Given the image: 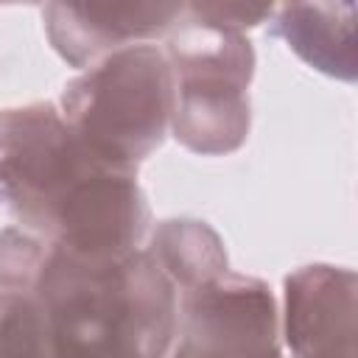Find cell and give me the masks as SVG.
<instances>
[{"label":"cell","mask_w":358,"mask_h":358,"mask_svg":"<svg viewBox=\"0 0 358 358\" xmlns=\"http://www.w3.org/2000/svg\"><path fill=\"white\" fill-rule=\"evenodd\" d=\"M0 291L39 316L45 358H168L179 294L145 249L84 257L22 229H0Z\"/></svg>","instance_id":"1"},{"label":"cell","mask_w":358,"mask_h":358,"mask_svg":"<svg viewBox=\"0 0 358 358\" xmlns=\"http://www.w3.org/2000/svg\"><path fill=\"white\" fill-rule=\"evenodd\" d=\"M0 193L22 229L73 255L120 257L151 232L137 171L90 151L50 101L0 109Z\"/></svg>","instance_id":"2"},{"label":"cell","mask_w":358,"mask_h":358,"mask_svg":"<svg viewBox=\"0 0 358 358\" xmlns=\"http://www.w3.org/2000/svg\"><path fill=\"white\" fill-rule=\"evenodd\" d=\"M173 81L159 45H131L81 70L59 98L70 131L106 162L134 168L171 129Z\"/></svg>","instance_id":"3"},{"label":"cell","mask_w":358,"mask_h":358,"mask_svg":"<svg viewBox=\"0 0 358 358\" xmlns=\"http://www.w3.org/2000/svg\"><path fill=\"white\" fill-rule=\"evenodd\" d=\"M159 48L173 81L171 134L201 157L238 151L252 129V42L182 14Z\"/></svg>","instance_id":"4"},{"label":"cell","mask_w":358,"mask_h":358,"mask_svg":"<svg viewBox=\"0 0 358 358\" xmlns=\"http://www.w3.org/2000/svg\"><path fill=\"white\" fill-rule=\"evenodd\" d=\"M168 358H282L271 288L227 271L182 294Z\"/></svg>","instance_id":"5"},{"label":"cell","mask_w":358,"mask_h":358,"mask_svg":"<svg viewBox=\"0 0 358 358\" xmlns=\"http://www.w3.org/2000/svg\"><path fill=\"white\" fill-rule=\"evenodd\" d=\"M185 3H48L42 22L53 50L87 70L131 45L162 42L182 20Z\"/></svg>","instance_id":"6"},{"label":"cell","mask_w":358,"mask_h":358,"mask_svg":"<svg viewBox=\"0 0 358 358\" xmlns=\"http://www.w3.org/2000/svg\"><path fill=\"white\" fill-rule=\"evenodd\" d=\"M358 280L352 268L310 263L282 282V336L294 358H355Z\"/></svg>","instance_id":"7"},{"label":"cell","mask_w":358,"mask_h":358,"mask_svg":"<svg viewBox=\"0 0 358 358\" xmlns=\"http://www.w3.org/2000/svg\"><path fill=\"white\" fill-rule=\"evenodd\" d=\"M352 3H285L274 6L271 34L282 36L288 48L313 70L355 81L352 48Z\"/></svg>","instance_id":"8"},{"label":"cell","mask_w":358,"mask_h":358,"mask_svg":"<svg viewBox=\"0 0 358 358\" xmlns=\"http://www.w3.org/2000/svg\"><path fill=\"white\" fill-rule=\"evenodd\" d=\"M176 294H187L229 271L227 249L218 232L199 218H168L148 232L143 246Z\"/></svg>","instance_id":"9"},{"label":"cell","mask_w":358,"mask_h":358,"mask_svg":"<svg viewBox=\"0 0 358 358\" xmlns=\"http://www.w3.org/2000/svg\"><path fill=\"white\" fill-rule=\"evenodd\" d=\"M185 14L190 20L243 34L246 28H255L260 22H268L274 14V6H246V3H185Z\"/></svg>","instance_id":"10"}]
</instances>
